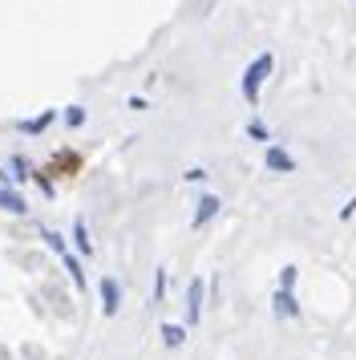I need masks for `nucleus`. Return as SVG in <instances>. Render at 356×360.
<instances>
[{
	"label": "nucleus",
	"instance_id": "obj_13",
	"mask_svg": "<svg viewBox=\"0 0 356 360\" xmlns=\"http://www.w3.org/2000/svg\"><path fill=\"white\" fill-rule=\"evenodd\" d=\"M65 122H69V126H81V122H85V114H81L77 105H73V110H69V114H65Z\"/></svg>",
	"mask_w": 356,
	"mask_h": 360
},
{
	"label": "nucleus",
	"instance_id": "obj_6",
	"mask_svg": "<svg viewBox=\"0 0 356 360\" xmlns=\"http://www.w3.org/2000/svg\"><path fill=\"white\" fill-rule=\"evenodd\" d=\"M215 211H219V198H215V195H203L198 211H194V227H203V223H207V219H210Z\"/></svg>",
	"mask_w": 356,
	"mask_h": 360
},
{
	"label": "nucleus",
	"instance_id": "obj_4",
	"mask_svg": "<svg viewBox=\"0 0 356 360\" xmlns=\"http://www.w3.org/2000/svg\"><path fill=\"white\" fill-rule=\"evenodd\" d=\"M203 316V279H194L191 283V292H186V320H198Z\"/></svg>",
	"mask_w": 356,
	"mask_h": 360
},
{
	"label": "nucleus",
	"instance_id": "obj_3",
	"mask_svg": "<svg viewBox=\"0 0 356 360\" xmlns=\"http://www.w3.org/2000/svg\"><path fill=\"white\" fill-rule=\"evenodd\" d=\"M117 300H122L117 279H101V311H106V316H113V311H117Z\"/></svg>",
	"mask_w": 356,
	"mask_h": 360
},
{
	"label": "nucleus",
	"instance_id": "obj_9",
	"mask_svg": "<svg viewBox=\"0 0 356 360\" xmlns=\"http://www.w3.org/2000/svg\"><path fill=\"white\" fill-rule=\"evenodd\" d=\"M162 340L170 344V348H178V344L186 340V332H182L178 324H166V328H162Z\"/></svg>",
	"mask_w": 356,
	"mask_h": 360
},
{
	"label": "nucleus",
	"instance_id": "obj_8",
	"mask_svg": "<svg viewBox=\"0 0 356 360\" xmlns=\"http://www.w3.org/2000/svg\"><path fill=\"white\" fill-rule=\"evenodd\" d=\"M275 311H279V316H295V311H300V308H295V300H291V292L275 295Z\"/></svg>",
	"mask_w": 356,
	"mask_h": 360
},
{
	"label": "nucleus",
	"instance_id": "obj_5",
	"mask_svg": "<svg viewBox=\"0 0 356 360\" xmlns=\"http://www.w3.org/2000/svg\"><path fill=\"white\" fill-rule=\"evenodd\" d=\"M267 170H284V174H288V170H295V162H291L279 146H272V150H267Z\"/></svg>",
	"mask_w": 356,
	"mask_h": 360
},
{
	"label": "nucleus",
	"instance_id": "obj_12",
	"mask_svg": "<svg viewBox=\"0 0 356 360\" xmlns=\"http://www.w3.org/2000/svg\"><path fill=\"white\" fill-rule=\"evenodd\" d=\"M279 283H284L279 292H291V283H295V267H284V276H279Z\"/></svg>",
	"mask_w": 356,
	"mask_h": 360
},
{
	"label": "nucleus",
	"instance_id": "obj_1",
	"mask_svg": "<svg viewBox=\"0 0 356 360\" xmlns=\"http://www.w3.org/2000/svg\"><path fill=\"white\" fill-rule=\"evenodd\" d=\"M272 53H259L255 61H251V69H247V73H243V98L247 101H255L259 98V85H263V77H267V73H272Z\"/></svg>",
	"mask_w": 356,
	"mask_h": 360
},
{
	"label": "nucleus",
	"instance_id": "obj_11",
	"mask_svg": "<svg viewBox=\"0 0 356 360\" xmlns=\"http://www.w3.org/2000/svg\"><path fill=\"white\" fill-rule=\"evenodd\" d=\"M73 235H77V247H81V251H89V235H85V223H81V219L73 223Z\"/></svg>",
	"mask_w": 356,
	"mask_h": 360
},
{
	"label": "nucleus",
	"instance_id": "obj_7",
	"mask_svg": "<svg viewBox=\"0 0 356 360\" xmlns=\"http://www.w3.org/2000/svg\"><path fill=\"white\" fill-rule=\"evenodd\" d=\"M0 207H4V211H13V214H20V211H25V198L13 195V191H0Z\"/></svg>",
	"mask_w": 356,
	"mask_h": 360
},
{
	"label": "nucleus",
	"instance_id": "obj_10",
	"mask_svg": "<svg viewBox=\"0 0 356 360\" xmlns=\"http://www.w3.org/2000/svg\"><path fill=\"white\" fill-rule=\"evenodd\" d=\"M49 122H53V114H41V117H29V122H20V130L25 134H41L49 126Z\"/></svg>",
	"mask_w": 356,
	"mask_h": 360
},
{
	"label": "nucleus",
	"instance_id": "obj_2",
	"mask_svg": "<svg viewBox=\"0 0 356 360\" xmlns=\"http://www.w3.org/2000/svg\"><path fill=\"white\" fill-rule=\"evenodd\" d=\"M45 239H49V247H53V251H57V255L65 259V267H69V276H73V283H77V288H85V271H81V263L73 259V251L65 247V239L57 235V231H45Z\"/></svg>",
	"mask_w": 356,
	"mask_h": 360
}]
</instances>
